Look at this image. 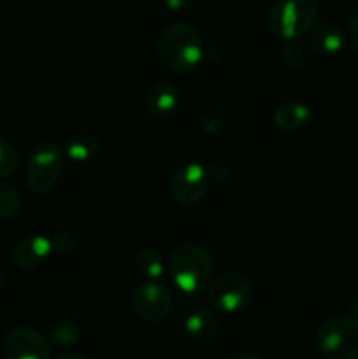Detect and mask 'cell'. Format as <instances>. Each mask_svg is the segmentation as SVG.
I'll return each instance as SVG.
<instances>
[{"instance_id":"cell-19","label":"cell","mask_w":358,"mask_h":359,"mask_svg":"<svg viewBox=\"0 0 358 359\" xmlns=\"http://www.w3.org/2000/svg\"><path fill=\"white\" fill-rule=\"evenodd\" d=\"M18 167V153L7 140L0 139V179H7Z\"/></svg>"},{"instance_id":"cell-5","label":"cell","mask_w":358,"mask_h":359,"mask_svg":"<svg viewBox=\"0 0 358 359\" xmlns=\"http://www.w3.org/2000/svg\"><path fill=\"white\" fill-rule=\"evenodd\" d=\"M63 165H65V151L60 149L56 144H41L28 160V188L37 195L51 191L62 175Z\"/></svg>"},{"instance_id":"cell-27","label":"cell","mask_w":358,"mask_h":359,"mask_svg":"<svg viewBox=\"0 0 358 359\" xmlns=\"http://www.w3.org/2000/svg\"><path fill=\"white\" fill-rule=\"evenodd\" d=\"M237 359H265V358L258 356V354H242V356H239Z\"/></svg>"},{"instance_id":"cell-25","label":"cell","mask_w":358,"mask_h":359,"mask_svg":"<svg viewBox=\"0 0 358 359\" xmlns=\"http://www.w3.org/2000/svg\"><path fill=\"white\" fill-rule=\"evenodd\" d=\"M351 316H353L354 319H358V294L353 298V302H351Z\"/></svg>"},{"instance_id":"cell-1","label":"cell","mask_w":358,"mask_h":359,"mask_svg":"<svg viewBox=\"0 0 358 359\" xmlns=\"http://www.w3.org/2000/svg\"><path fill=\"white\" fill-rule=\"evenodd\" d=\"M204 56V42L199 32L186 23H174L158 39V58L172 72H190Z\"/></svg>"},{"instance_id":"cell-13","label":"cell","mask_w":358,"mask_h":359,"mask_svg":"<svg viewBox=\"0 0 358 359\" xmlns=\"http://www.w3.org/2000/svg\"><path fill=\"white\" fill-rule=\"evenodd\" d=\"M218 330V319L209 309H197L185 319V332L195 342H207Z\"/></svg>"},{"instance_id":"cell-10","label":"cell","mask_w":358,"mask_h":359,"mask_svg":"<svg viewBox=\"0 0 358 359\" xmlns=\"http://www.w3.org/2000/svg\"><path fill=\"white\" fill-rule=\"evenodd\" d=\"M51 252L53 245L49 238L42 237V235H28L14 245L13 258L20 269L35 270L44 265Z\"/></svg>"},{"instance_id":"cell-17","label":"cell","mask_w":358,"mask_h":359,"mask_svg":"<svg viewBox=\"0 0 358 359\" xmlns=\"http://www.w3.org/2000/svg\"><path fill=\"white\" fill-rule=\"evenodd\" d=\"M135 266L144 277H147L151 280L160 279L165 272L164 259H161V256L153 248H144L137 252Z\"/></svg>"},{"instance_id":"cell-4","label":"cell","mask_w":358,"mask_h":359,"mask_svg":"<svg viewBox=\"0 0 358 359\" xmlns=\"http://www.w3.org/2000/svg\"><path fill=\"white\" fill-rule=\"evenodd\" d=\"M318 20V9L311 0H279L269 14L270 30L284 41H295L311 30Z\"/></svg>"},{"instance_id":"cell-22","label":"cell","mask_w":358,"mask_h":359,"mask_svg":"<svg viewBox=\"0 0 358 359\" xmlns=\"http://www.w3.org/2000/svg\"><path fill=\"white\" fill-rule=\"evenodd\" d=\"M204 130L209 133H218L221 128L225 126V116L223 112L220 111H213V112H207L204 116Z\"/></svg>"},{"instance_id":"cell-12","label":"cell","mask_w":358,"mask_h":359,"mask_svg":"<svg viewBox=\"0 0 358 359\" xmlns=\"http://www.w3.org/2000/svg\"><path fill=\"white\" fill-rule=\"evenodd\" d=\"M344 42H346L344 32L336 23H319L312 30L311 44L316 53H321L326 56L337 55V53L343 51Z\"/></svg>"},{"instance_id":"cell-24","label":"cell","mask_w":358,"mask_h":359,"mask_svg":"<svg viewBox=\"0 0 358 359\" xmlns=\"http://www.w3.org/2000/svg\"><path fill=\"white\" fill-rule=\"evenodd\" d=\"M160 2L164 4L167 9L175 11V13H178V11L188 9V7L193 4V0H160Z\"/></svg>"},{"instance_id":"cell-2","label":"cell","mask_w":358,"mask_h":359,"mask_svg":"<svg viewBox=\"0 0 358 359\" xmlns=\"http://www.w3.org/2000/svg\"><path fill=\"white\" fill-rule=\"evenodd\" d=\"M213 256L199 244L181 245L168 262V276L172 283L186 294H197L206 290L213 277Z\"/></svg>"},{"instance_id":"cell-8","label":"cell","mask_w":358,"mask_h":359,"mask_svg":"<svg viewBox=\"0 0 358 359\" xmlns=\"http://www.w3.org/2000/svg\"><path fill=\"white\" fill-rule=\"evenodd\" d=\"M6 359H49L51 344L34 328H14L4 340Z\"/></svg>"},{"instance_id":"cell-15","label":"cell","mask_w":358,"mask_h":359,"mask_svg":"<svg viewBox=\"0 0 358 359\" xmlns=\"http://www.w3.org/2000/svg\"><path fill=\"white\" fill-rule=\"evenodd\" d=\"M49 340L56 347H72L79 344L81 328L72 319H56L49 326Z\"/></svg>"},{"instance_id":"cell-18","label":"cell","mask_w":358,"mask_h":359,"mask_svg":"<svg viewBox=\"0 0 358 359\" xmlns=\"http://www.w3.org/2000/svg\"><path fill=\"white\" fill-rule=\"evenodd\" d=\"M20 205V193L11 184L0 181V221H7L16 216Z\"/></svg>"},{"instance_id":"cell-11","label":"cell","mask_w":358,"mask_h":359,"mask_svg":"<svg viewBox=\"0 0 358 359\" xmlns=\"http://www.w3.org/2000/svg\"><path fill=\"white\" fill-rule=\"evenodd\" d=\"M144 104H146V109L151 114L158 116V118H165V116L172 114L178 107L179 93L171 83L157 81L146 90Z\"/></svg>"},{"instance_id":"cell-14","label":"cell","mask_w":358,"mask_h":359,"mask_svg":"<svg viewBox=\"0 0 358 359\" xmlns=\"http://www.w3.org/2000/svg\"><path fill=\"white\" fill-rule=\"evenodd\" d=\"M311 121V111L307 105L298 102H284L274 111V123L283 130H298Z\"/></svg>"},{"instance_id":"cell-16","label":"cell","mask_w":358,"mask_h":359,"mask_svg":"<svg viewBox=\"0 0 358 359\" xmlns=\"http://www.w3.org/2000/svg\"><path fill=\"white\" fill-rule=\"evenodd\" d=\"M100 144L93 135H76L67 142L65 154L72 161H88L93 156H97Z\"/></svg>"},{"instance_id":"cell-21","label":"cell","mask_w":358,"mask_h":359,"mask_svg":"<svg viewBox=\"0 0 358 359\" xmlns=\"http://www.w3.org/2000/svg\"><path fill=\"white\" fill-rule=\"evenodd\" d=\"M51 245L53 252H56V255H69V252H72L74 248H76V238H74V235L69 233V231H58V233L53 237Z\"/></svg>"},{"instance_id":"cell-7","label":"cell","mask_w":358,"mask_h":359,"mask_svg":"<svg viewBox=\"0 0 358 359\" xmlns=\"http://www.w3.org/2000/svg\"><path fill=\"white\" fill-rule=\"evenodd\" d=\"M209 186V172L200 163H186L175 170L171 195L181 205H193L204 198Z\"/></svg>"},{"instance_id":"cell-20","label":"cell","mask_w":358,"mask_h":359,"mask_svg":"<svg viewBox=\"0 0 358 359\" xmlns=\"http://www.w3.org/2000/svg\"><path fill=\"white\" fill-rule=\"evenodd\" d=\"M283 62L290 69H300V67H304V63L307 62L304 46L295 41H288V44L283 48Z\"/></svg>"},{"instance_id":"cell-9","label":"cell","mask_w":358,"mask_h":359,"mask_svg":"<svg viewBox=\"0 0 358 359\" xmlns=\"http://www.w3.org/2000/svg\"><path fill=\"white\" fill-rule=\"evenodd\" d=\"M133 309L144 321H161L172 309V294L160 283H146L133 294Z\"/></svg>"},{"instance_id":"cell-23","label":"cell","mask_w":358,"mask_h":359,"mask_svg":"<svg viewBox=\"0 0 358 359\" xmlns=\"http://www.w3.org/2000/svg\"><path fill=\"white\" fill-rule=\"evenodd\" d=\"M347 39L353 44V48L358 49V13L351 18L350 25H347Z\"/></svg>"},{"instance_id":"cell-3","label":"cell","mask_w":358,"mask_h":359,"mask_svg":"<svg viewBox=\"0 0 358 359\" xmlns=\"http://www.w3.org/2000/svg\"><path fill=\"white\" fill-rule=\"evenodd\" d=\"M316 342L325 359H358V319L332 316L319 326Z\"/></svg>"},{"instance_id":"cell-26","label":"cell","mask_w":358,"mask_h":359,"mask_svg":"<svg viewBox=\"0 0 358 359\" xmlns=\"http://www.w3.org/2000/svg\"><path fill=\"white\" fill-rule=\"evenodd\" d=\"M55 359H84L83 356H79V354H74V353H67V354H60L58 358Z\"/></svg>"},{"instance_id":"cell-6","label":"cell","mask_w":358,"mask_h":359,"mask_svg":"<svg viewBox=\"0 0 358 359\" xmlns=\"http://www.w3.org/2000/svg\"><path fill=\"white\" fill-rule=\"evenodd\" d=\"M251 283L241 273H225L207 287V302L214 311L234 314L251 300Z\"/></svg>"}]
</instances>
